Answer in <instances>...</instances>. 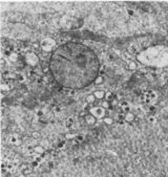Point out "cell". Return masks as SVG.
I'll list each match as a JSON object with an SVG mask.
<instances>
[{
  "label": "cell",
  "mask_w": 168,
  "mask_h": 177,
  "mask_svg": "<svg viewBox=\"0 0 168 177\" xmlns=\"http://www.w3.org/2000/svg\"><path fill=\"white\" fill-rule=\"evenodd\" d=\"M88 112L94 115L97 120H103L105 116H107V110H105L104 108H102L100 105L99 106H94V107H90Z\"/></svg>",
  "instance_id": "6da1fadb"
},
{
  "label": "cell",
  "mask_w": 168,
  "mask_h": 177,
  "mask_svg": "<svg viewBox=\"0 0 168 177\" xmlns=\"http://www.w3.org/2000/svg\"><path fill=\"white\" fill-rule=\"evenodd\" d=\"M25 59H26V60H25L26 64L30 65V66H36V65L39 63V58H38V56H37L36 53H34V52H29V53H26Z\"/></svg>",
  "instance_id": "7a4b0ae2"
},
{
  "label": "cell",
  "mask_w": 168,
  "mask_h": 177,
  "mask_svg": "<svg viewBox=\"0 0 168 177\" xmlns=\"http://www.w3.org/2000/svg\"><path fill=\"white\" fill-rule=\"evenodd\" d=\"M84 121H85V124L87 125V126H94V125H96V123H97V119L94 116V115H91L89 112L85 115V117H83Z\"/></svg>",
  "instance_id": "3957f363"
},
{
  "label": "cell",
  "mask_w": 168,
  "mask_h": 177,
  "mask_svg": "<svg viewBox=\"0 0 168 177\" xmlns=\"http://www.w3.org/2000/svg\"><path fill=\"white\" fill-rule=\"evenodd\" d=\"M40 44H45V45H48V46H52V47H54V46H56V40L55 39H53V38H50V37H45V38H43L41 40V43Z\"/></svg>",
  "instance_id": "277c9868"
},
{
  "label": "cell",
  "mask_w": 168,
  "mask_h": 177,
  "mask_svg": "<svg viewBox=\"0 0 168 177\" xmlns=\"http://www.w3.org/2000/svg\"><path fill=\"white\" fill-rule=\"evenodd\" d=\"M45 148L41 146V145H36V146H34V148H33V151L35 152V154H38V155H41V154H44L45 153Z\"/></svg>",
  "instance_id": "5b68a950"
},
{
  "label": "cell",
  "mask_w": 168,
  "mask_h": 177,
  "mask_svg": "<svg viewBox=\"0 0 168 177\" xmlns=\"http://www.w3.org/2000/svg\"><path fill=\"white\" fill-rule=\"evenodd\" d=\"M92 94L95 95V97H96L97 100H103V99H105L106 92H105L104 90H95Z\"/></svg>",
  "instance_id": "8992f818"
},
{
  "label": "cell",
  "mask_w": 168,
  "mask_h": 177,
  "mask_svg": "<svg viewBox=\"0 0 168 177\" xmlns=\"http://www.w3.org/2000/svg\"><path fill=\"white\" fill-rule=\"evenodd\" d=\"M124 119H125L126 122H128V123H132V122L134 121L136 116H134V114H133L132 112L128 111V112H126V114H125V116H124Z\"/></svg>",
  "instance_id": "52a82bcc"
},
{
  "label": "cell",
  "mask_w": 168,
  "mask_h": 177,
  "mask_svg": "<svg viewBox=\"0 0 168 177\" xmlns=\"http://www.w3.org/2000/svg\"><path fill=\"white\" fill-rule=\"evenodd\" d=\"M102 121H103V123H104L105 125H107V126H110V125H113V124L115 123V120H114L113 116H105Z\"/></svg>",
  "instance_id": "ba28073f"
},
{
  "label": "cell",
  "mask_w": 168,
  "mask_h": 177,
  "mask_svg": "<svg viewBox=\"0 0 168 177\" xmlns=\"http://www.w3.org/2000/svg\"><path fill=\"white\" fill-rule=\"evenodd\" d=\"M85 101H86L87 104H90V105H91V104H94V103L97 101V99H96L95 95L91 93V94H88V95L85 97Z\"/></svg>",
  "instance_id": "9c48e42d"
},
{
  "label": "cell",
  "mask_w": 168,
  "mask_h": 177,
  "mask_svg": "<svg viewBox=\"0 0 168 177\" xmlns=\"http://www.w3.org/2000/svg\"><path fill=\"white\" fill-rule=\"evenodd\" d=\"M31 137L33 138V139H35V140H38V139H40L41 138V133L39 132V131H32L31 132Z\"/></svg>",
  "instance_id": "30bf717a"
},
{
  "label": "cell",
  "mask_w": 168,
  "mask_h": 177,
  "mask_svg": "<svg viewBox=\"0 0 168 177\" xmlns=\"http://www.w3.org/2000/svg\"><path fill=\"white\" fill-rule=\"evenodd\" d=\"M77 136H78V133L77 132H68V133H66V134L64 135L65 139H68V140L74 139V138H75V137H77Z\"/></svg>",
  "instance_id": "8fae6325"
},
{
  "label": "cell",
  "mask_w": 168,
  "mask_h": 177,
  "mask_svg": "<svg viewBox=\"0 0 168 177\" xmlns=\"http://www.w3.org/2000/svg\"><path fill=\"white\" fill-rule=\"evenodd\" d=\"M100 106L102 107V108H104L105 110H108L109 108H110V103L108 102V101H106V100H104V101H102L101 103H100Z\"/></svg>",
  "instance_id": "7c38bea8"
},
{
  "label": "cell",
  "mask_w": 168,
  "mask_h": 177,
  "mask_svg": "<svg viewBox=\"0 0 168 177\" xmlns=\"http://www.w3.org/2000/svg\"><path fill=\"white\" fill-rule=\"evenodd\" d=\"M40 144H41V146H43L45 149H47V148L50 146V141H49V139H48V138H46V137L42 138Z\"/></svg>",
  "instance_id": "4fadbf2b"
},
{
  "label": "cell",
  "mask_w": 168,
  "mask_h": 177,
  "mask_svg": "<svg viewBox=\"0 0 168 177\" xmlns=\"http://www.w3.org/2000/svg\"><path fill=\"white\" fill-rule=\"evenodd\" d=\"M33 172H34V170H33V168H31V167H29L27 169H25L23 172H22V174H24V175H26V176H29V175H31V174H33Z\"/></svg>",
  "instance_id": "5bb4252c"
},
{
  "label": "cell",
  "mask_w": 168,
  "mask_h": 177,
  "mask_svg": "<svg viewBox=\"0 0 168 177\" xmlns=\"http://www.w3.org/2000/svg\"><path fill=\"white\" fill-rule=\"evenodd\" d=\"M103 81H104V78H103L102 76H99V77H97V79L95 80V84H96V85H100V84L103 83Z\"/></svg>",
  "instance_id": "9a60e30c"
},
{
  "label": "cell",
  "mask_w": 168,
  "mask_h": 177,
  "mask_svg": "<svg viewBox=\"0 0 168 177\" xmlns=\"http://www.w3.org/2000/svg\"><path fill=\"white\" fill-rule=\"evenodd\" d=\"M137 67H138V65H137V63L133 62V61H131V62L128 64V68H129L130 70H134V69H137Z\"/></svg>",
  "instance_id": "2e32d148"
},
{
  "label": "cell",
  "mask_w": 168,
  "mask_h": 177,
  "mask_svg": "<svg viewBox=\"0 0 168 177\" xmlns=\"http://www.w3.org/2000/svg\"><path fill=\"white\" fill-rule=\"evenodd\" d=\"M105 97H106V101H108V102H109V100L114 99V94H113V92H106Z\"/></svg>",
  "instance_id": "e0dca14e"
},
{
  "label": "cell",
  "mask_w": 168,
  "mask_h": 177,
  "mask_svg": "<svg viewBox=\"0 0 168 177\" xmlns=\"http://www.w3.org/2000/svg\"><path fill=\"white\" fill-rule=\"evenodd\" d=\"M29 167H27V165L26 164H24V163H22L21 165H19V170L21 171V172H23L25 169H27Z\"/></svg>",
  "instance_id": "ac0fdd59"
},
{
  "label": "cell",
  "mask_w": 168,
  "mask_h": 177,
  "mask_svg": "<svg viewBox=\"0 0 168 177\" xmlns=\"http://www.w3.org/2000/svg\"><path fill=\"white\" fill-rule=\"evenodd\" d=\"M8 87H7V86H6V84H2V85H1V90H2V91H5V90H8Z\"/></svg>",
  "instance_id": "d6986e66"
},
{
  "label": "cell",
  "mask_w": 168,
  "mask_h": 177,
  "mask_svg": "<svg viewBox=\"0 0 168 177\" xmlns=\"http://www.w3.org/2000/svg\"><path fill=\"white\" fill-rule=\"evenodd\" d=\"M18 177H27V176L24 175V174H20V175H18Z\"/></svg>",
  "instance_id": "ffe728a7"
}]
</instances>
